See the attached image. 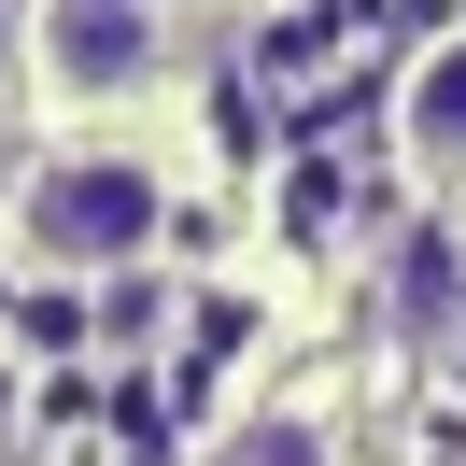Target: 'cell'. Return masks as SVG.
I'll list each match as a JSON object with an SVG mask.
<instances>
[{
	"label": "cell",
	"instance_id": "1",
	"mask_svg": "<svg viewBox=\"0 0 466 466\" xmlns=\"http://www.w3.org/2000/svg\"><path fill=\"white\" fill-rule=\"evenodd\" d=\"M156 212H170V198H156V170H142V156H57V170L29 184V240H43L57 268L142 255V240H156Z\"/></svg>",
	"mask_w": 466,
	"mask_h": 466
},
{
	"label": "cell",
	"instance_id": "2",
	"mask_svg": "<svg viewBox=\"0 0 466 466\" xmlns=\"http://www.w3.org/2000/svg\"><path fill=\"white\" fill-rule=\"evenodd\" d=\"M142 0H57L43 15V71L57 86H142Z\"/></svg>",
	"mask_w": 466,
	"mask_h": 466
},
{
	"label": "cell",
	"instance_id": "3",
	"mask_svg": "<svg viewBox=\"0 0 466 466\" xmlns=\"http://www.w3.org/2000/svg\"><path fill=\"white\" fill-rule=\"evenodd\" d=\"M212 466H325V438L297 424V410H268V424H240V438H227Z\"/></svg>",
	"mask_w": 466,
	"mask_h": 466
},
{
	"label": "cell",
	"instance_id": "4",
	"mask_svg": "<svg viewBox=\"0 0 466 466\" xmlns=\"http://www.w3.org/2000/svg\"><path fill=\"white\" fill-rule=\"evenodd\" d=\"M410 127H424V142H466V43H452V57L424 71V99H410Z\"/></svg>",
	"mask_w": 466,
	"mask_h": 466
},
{
	"label": "cell",
	"instance_id": "5",
	"mask_svg": "<svg viewBox=\"0 0 466 466\" xmlns=\"http://www.w3.org/2000/svg\"><path fill=\"white\" fill-rule=\"evenodd\" d=\"M0 424H15V368H0Z\"/></svg>",
	"mask_w": 466,
	"mask_h": 466
},
{
	"label": "cell",
	"instance_id": "6",
	"mask_svg": "<svg viewBox=\"0 0 466 466\" xmlns=\"http://www.w3.org/2000/svg\"><path fill=\"white\" fill-rule=\"evenodd\" d=\"M0 15H15V0H0Z\"/></svg>",
	"mask_w": 466,
	"mask_h": 466
}]
</instances>
